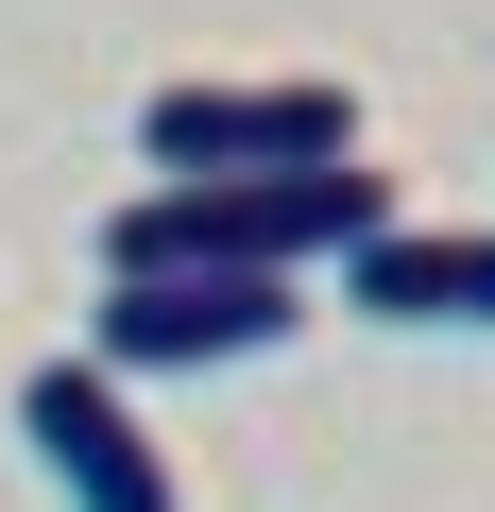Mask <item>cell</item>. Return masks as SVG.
Returning a JSON list of instances; mask_svg holds the SVG:
<instances>
[{
	"label": "cell",
	"instance_id": "cell-2",
	"mask_svg": "<svg viewBox=\"0 0 495 512\" xmlns=\"http://www.w3.org/2000/svg\"><path fill=\"white\" fill-rule=\"evenodd\" d=\"M137 154H154V188H274V171H342L359 103L342 86H154Z\"/></svg>",
	"mask_w": 495,
	"mask_h": 512
},
{
	"label": "cell",
	"instance_id": "cell-1",
	"mask_svg": "<svg viewBox=\"0 0 495 512\" xmlns=\"http://www.w3.org/2000/svg\"><path fill=\"white\" fill-rule=\"evenodd\" d=\"M393 222V171H274V188H137L120 222H103V274H257V291H291L308 256H359Z\"/></svg>",
	"mask_w": 495,
	"mask_h": 512
},
{
	"label": "cell",
	"instance_id": "cell-5",
	"mask_svg": "<svg viewBox=\"0 0 495 512\" xmlns=\"http://www.w3.org/2000/svg\"><path fill=\"white\" fill-rule=\"evenodd\" d=\"M342 308H376V325H495V222H376L342 256Z\"/></svg>",
	"mask_w": 495,
	"mask_h": 512
},
{
	"label": "cell",
	"instance_id": "cell-4",
	"mask_svg": "<svg viewBox=\"0 0 495 512\" xmlns=\"http://www.w3.org/2000/svg\"><path fill=\"white\" fill-rule=\"evenodd\" d=\"M18 444L52 461V495H69V512H188L171 444L137 427V393H120L103 359H35V376H18Z\"/></svg>",
	"mask_w": 495,
	"mask_h": 512
},
{
	"label": "cell",
	"instance_id": "cell-3",
	"mask_svg": "<svg viewBox=\"0 0 495 512\" xmlns=\"http://www.w3.org/2000/svg\"><path fill=\"white\" fill-rule=\"evenodd\" d=\"M291 325H308V291H257V274H103L86 359L103 376H205V359H274Z\"/></svg>",
	"mask_w": 495,
	"mask_h": 512
}]
</instances>
